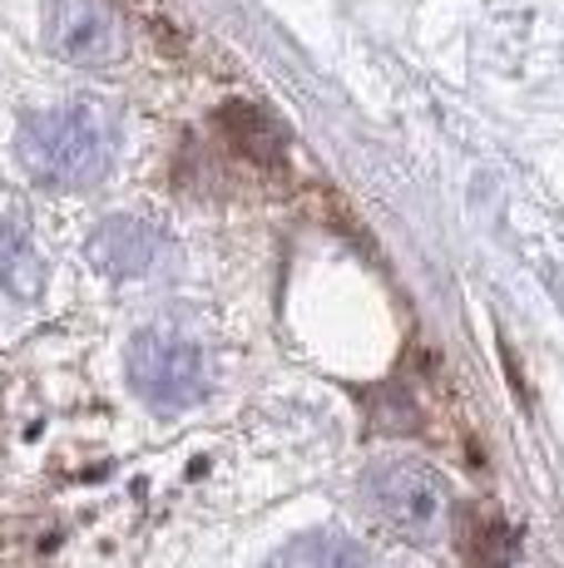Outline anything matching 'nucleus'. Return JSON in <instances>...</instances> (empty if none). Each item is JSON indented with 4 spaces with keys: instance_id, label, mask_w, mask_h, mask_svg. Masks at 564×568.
Returning a JSON list of instances; mask_svg holds the SVG:
<instances>
[{
    "instance_id": "obj_6",
    "label": "nucleus",
    "mask_w": 564,
    "mask_h": 568,
    "mask_svg": "<svg viewBox=\"0 0 564 568\" xmlns=\"http://www.w3.org/2000/svg\"><path fill=\"white\" fill-rule=\"evenodd\" d=\"M0 287L16 302H40L46 292V262H40V247L20 213L0 217Z\"/></svg>"
},
{
    "instance_id": "obj_3",
    "label": "nucleus",
    "mask_w": 564,
    "mask_h": 568,
    "mask_svg": "<svg viewBox=\"0 0 564 568\" xmlns=\"http://www.w3.org/2000/svg\"><path fill=\"white\" fill-rule=\"evenodd\" d=\"M362 509L376 529L406 544H431L446 519V485L421 460H382L362 475Z\"/></svg>"
},
{
    "instance_id": "obj_5",
    "label": "nucleus",
    "mask_w": 564,
    "mask_h": 568,
    "mask_svg": "<svg viewBox=\"0 0 564 568\" xmlns=\"http://www.w3.org/2000/svg\"><path fill=\"white\" fill-rule=\"evenodd\" d=\"M46 45L64 64L100 70L124 54V20L110 0H46Z\"/></svg>"
},
{
    "instance_id": "obj_4",
    "label": "nucleus",
    "mask_w": 564,
    "mask_h": 568,
    "mask_svg": "<svg viewBox=\"0 0 564 568\" xmlns=\"http://www.w3.org/2000/svg\"><path fill=\"white\" fill-rule=\"evenodd\" d=\"M90 262L114 282H159L179 267V243L149 217L119 213L90 237Z\"/></svg>"
},
{
    "instance_id": "obj_2",
    "label": "nucleus",
    "mask_w": 564,
    "mask_h": 568,
    "mask_svg": "<svg viewBox=\"0 0 564 568\" xmlns=\"http://www.w3.org/2000/svg\"><path fill=\"white\" fill-rule=\"evenodd\" d=\"M129 381H134L139 400L164 415H179L199 406L209 390V356L179 326H144L129 346Z\"/></svg>"
},
{
    "instance_id": "obj_7",
    "label": "nucleus",
    "mask_w": 564,
    "mask_h": 568,
    "mask_svg": "<svg viewBox=\"0 0 564 568\" xmlns=\"http://www.w3.org/2000/svg\"><path fill=\"white\" fill-rule=\"evenodd\" d=\"M273 568H366V554L346 534L318 529V534H302V539L282 544Z\"/></svg>"
},
{
    "instance_id": "obj_1",
    "label": "nucleus",
    "mask_w": 564,
    "mask_h": 568,
    "mask_svg": "<svg viewBox=\"0 0 564 568\" xmlns=\"http://www.w3.org/2000/svg\"><path fill=\"white\" fill-rule=\"evenodd\" d=\"M119 114L100 100L30 109L16 129V159L40 189H90L114 169Z\"/></svg>"
}]
</instances>
